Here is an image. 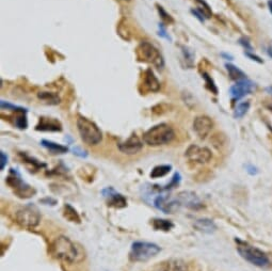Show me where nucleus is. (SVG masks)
<instances>
[{"mask_svg":"<svg viewBox=\"0 0 272 271\" xmlns=\"http://www.w3.org/2000/svg\"><path fill=\"white\" fill-rule=\"evenodd\" d=\"M62 129L61 124L53 120V118H46L42 117L40 124L37 126V131H42V132H60Z\"/></svg>","mask_w":272,"mask_h":271,"instance_id":"obj_16","label":"nucleus"},{"mask_svg":"<svg viewBox=\"0 0 272 271\" xmlns=\"http://www.w3.org/2000/svg\"><path fill=\"white\" fill-rule=\"evenodd\" d=\"M64 217L71 222H77V223L80 222V218L77 212H76L69 204L64 206Z\"/></svg>","mask_w":272,"mask_h":271,"instance_id":"obj_24","label":"nucleus"},{"mask_svg":"<svg viewBox=\"0 0 272 271\" xmlns=\"http://www.w3.org/2000/svg\"><path fill=\"white\" fill-rule=\"evenodd\" d=\"M144 86L152 92H157L160 89V82L152 70H147L144 74Z\"/></svg>","mask_w":272,"mask_h":271,"instance_id":"obj_17","label":"nucleus"},{"mask_svg":"<svg viewBox=\"0 0 272 271\" xmlns=\"http://www.w3.org/2000/svg\"><path fill=\"white\" fill-rule=\"evenodd\" d=\"M158 11H159V13H160V16L162 17V19H165V20H167V21H170V23H171V21H173V19H172V17L166 12V11L165 10H163V8L162 7H158Z\"/></svg>","mask_w":272,"mask_h":271,"instance_id":"obj_31","label":"nucleus"},{"mask_svg":"<svg viewBox=\"0 0 272 271\" xmlns=\"http://www.w3.org/2000/svg\"><path fill=\"white\" fill-rule=\"evenodd\" d=\"M73 150H74V154L78 155V156H80V157H85V156H86L85 152H84V150H81L79 147H75Z\"/></svg>","mask_w":272,"mask_h":271,"instance_id":"obj_34","label":"nucleus"},{"mask_svg":"<svg viewBox=\"0 0 272 271\" xmlns=\"http://www.w3.org/2000/svg\"><path fill=\"white\" fill-rule=\"evenodd\" d=\"M103 196L107 201L109 206H112L115 208H123L126 206L127 201L122 196V194L117 193L113 188H106L103 190Z\"/></svg>","mask_w":272,"mask_h":271,"instance_id":"obj_14","label":"nucleus"},{"mask_svg":"<svg viewBox=\"0 0 272 271\" xmlns=\"http://www.w3.org/2000/svg\"><path fill=\"white\" fill-rule=\"evenodd\" d=\"M203 77H204V79L206 80V83H207L208 88H209L215 94H217V93H218V90H217V88H216V85H215L213 79L209 77V76H208L207 74H204V75H203Z\"/></svg>","mask_w":272,"mask_h":271,"instance_id":"obj_29","label":"nucleus"},{"mask_svg":"<svg viewBox=\"0 0 272 271\" xmlns=\"http://www.w3.org/2000/svg\"><path fill=\"white\" fill-rule=\"evenodd\" d=\"M154 205L156 206V208H158L165 214H174L180 207L177 199H172L169 197H161V196L155 200Z\"/></svg>","mask_w":272,"mask_h":271,"instance_id":"obj_13","label":"nucleus"},{"mask_svg":"<svg viewBox=\"0 0 272 271\" xmlns=\"http://www.w3.org/2000/svg\"><path fill=\"white\" fill-rule=\"evenodd\" d=\"M237 244V250L238 253L241 255L243 258L246 261L250 262L251 264L257 266V267H267L270 264L269 257L265 252H263L259 249L251 246L248 243H245L243 240L236 239Z\"/></svg>","mask_w":272,"mask_h":271,"instance_id":"obj_3","label":"nucleus"},{"mask_svg":"<svg viewBox=\"0 0 272 271\" xmlns=\"http://www.w3.org/2000/svg\"><path fill=\"white\" fill-rule=\"evenodd\" d=\"M226 69H227V72H228V75L231 76V78L233 80H243V79H246V75L243 71L239 70L238 68L232 66V64H226Z\"/></svg>","mask_w":272,"mask_h":271,"instance_id":"obj_23","label":"nucleus"},{"mask_svg":"<svg viewBox=\"0 0 272 271\" xmlns=\"http://www.w3.org/2000/svg\"><path fill=\"white\" fill-rule=\"evenodd\" d=\"M174 136L173 128L166 123H161L149 128L143 135V141L149 146H159L171 142Z\"/></svg>","mask_w":272,"mask_h":271,"instance_id":"obj_2","label":"nucleus"},{"mask_svg":"<svg viewBox=\"0 0 272 271\" xmlns=\"http://www.w3.org/2000/svg\"><path fill=\"white\" fill-rule=\"evenodd\" d=\"M253 89H254V83L246 78V79L237 81V83L234 84L231 88L230 93L233 99L240 100L244 96L251 93Z\"/></svg>","mask_w":272,"mask_h":271,"instance_id":"obj_11","label":"nucleus"},{"mask_svg":"<svg viewBox=\"0 0 272 271\" xmlns=\"http://www.w3.org/2000/svg\"><path fill=\"white\" fill-rule=\"evenodd\" d=\"M191 13H192L195 17L199 18L201 21H204L205 18H207V16H206L205 13L203 12L202 10H200V9H193V10H191Z\"/></svg>","mask_w":272,"mask_h":271,"instance_id":"obj_30","label":"nucleus"},{"mask_svg":"<svg viewBox=\"0 0 272 271\" xmlns=\"http://www.w3.org/2000/svg\"><path fill=\"white\" fill-rule=\"evenodd\" d=\"M77 127L82 141L88 145H96L102 141L101 129L88 118L80 116L77 120Z\"/></svg>","mask_w":272,"mask_h":271,"instance_id":"obj_4","label":"nucleus"},{"mask_svg":"<svg viewBox=\"0 0 272 271\" xmlns=\"http://www.w3.org/2000/svg\"><path fill=\"white\" fill-rule=\"evenodd\" d=\"M142 146H143L142 141H141L136 135H133L126 141H124V142L119 143L118 149L126 155H135L142 149Z\"/></svg>","mask_w":272,"mask_h":271,"instance_id":"obj_12","label":"nucleus"},{"mask_svg":"<svg viewBox=\"0 0 272 271\" xmlns=\"http://www.w3.org/2000/svg\"><path fill=\"white\" fill-rule=\"evenodd\" d=\"M171 169H172V167L169 165H162V166L155 167L150 172V177L152 178H159V177L166 176L168 173L171 171Z\"/></svg>","mask_w":272,"mask_h":271,"instance_id":"obj_22","label":"nucleus"},{"mask_svg":"<svg viewBox=\"0 0 272 271\" xmlns=\"http://www.w3.org/2000/svg\"><path fill=\"white\" fill-rule=\"evenodd\" d=\"M162 271H187L188 267L183 259H170V261L163 263L161 267Z\"/></svg>","mask_w":272,"mask_h":271,"instance_id":"obj_18","label":"nucleus"},{"mask_svg":"<svg viewBox=\"0 0 272 271\" xmlns=\"http://www.w3.org/2000/svg\"><path fill=\"white\" fill-rule=\"evenodd\" d=\"M2 109H12L15 111H26V109H23V108L14 106L10 103H6L5 101H2Z\"/></svg>","mask_w":272,"mask_h":271,"instance_id":"obj_28","label":"nucleus"},{"mask_svg":"<svg viewBox=\"0 0 272 271\" xmlns=\"http://www.w3.org/2000/svg\"><path fill=\"white\" fill-rule=\"evenodd\" d=\"M159 36L162 37V38H167V39H169V37L167 36L166 28H165V26H163V24H159Z\"/></svg>","mask_w":272,"mask_h":271,"instance_id":"obj_33","label":"nucleus"},{"mask_svg":"<svg viewBox=\"0 0 272 271\" xmlns=\"http://www.w3.org/2000/svg\"><path fill=\"white\" fill-rule=\"evenodd\" d=\"M213 128V121L208 116H198L193 122V129L197 135L204 139L208 136Z\"/></svg>","mask_w":272,"mask_h":271,"instance_id":"obj_15","label":"nucleus"},{"mask_svg":"<svg viewBox=\"0 0 272 271\" xmlns=\"http://www.w3.org/2000/svg\"><path fill=\"white\" fill-rule=\"evenodd\" d=\"M240 44H241L246 49L251 50V45H250V43H249V41H248L247 39H241V40H240Z\"/></svg>","mask_w":272,"mask_h":271,"instance_id":"obj_35","label":"nucleus"},{"mask_svg":"<svg viewBox=\"0 0 272 271\" xmlns=\"http://www.w3.org/2000/svg\"><path fill=\"white\" fill-rule=\"evenodd\" d=\"M39 97L41 100L45 101L49 104H58L59 103V97L57 95H54L52 93H46V92H43L41 94H39Z\"/></svg>","mask_w":272,"mask_h":271,"instance_id":"obj_26","label":"nucleus"},{"mask_svg":"<svg viewBox=\"0 0 272 271\" xmlns=\"http://www.w3.org/2000/svg\"><path fill=\"white\" fill-rule=\"evenodd\" d=\"M152 224H153V227L156 231H163V232L170 231L174 226V224L170 220H165V219H154Z\"/></svg>","mask_w":272,"mask_h":271,"instance_id":"obj_21","label":"nucleus"},{"mask_svg":"<svg viewBox=\"0 0 272 271\" xmlns=\"http://www.w3.org/2000/svg\"><path fill=\"white\" fill-rule=\"evenodd\" d=\"M186 156L190 161L195 162V164H207L211 159V152L206 147L190 145L186 150Z\"/></svg>","mask_w":272,"mask_h":271,"instance_id":"obj_9","label":"nucleus"},{"mask_svg":"<svg viewBox=\"0 0 272 271\" xmlns=\"http://www.w3.org/2000/svg\"><path fill=\"white\" fill-rule=\"evenodd\" d=\"M137 57L140 61L153 64L158 70H162L165 67V60H163L160 51L148 42L140 43L137 48Z\"/></svg>","mask_w":272,"mask_h":271,"instance_id":"obj_6","label":"nucleus"},{"mask_svg":"<svg viewBox=\"0 0 272 271\" xmlns=\"http://www.w3.org/2000/svg\"><path fill=\"white\" fill-rule=\"evenodd\" d=\"M42 145L46 147L51 154H64L67 153L69 150V148L64 145L58 144V143H54L52 141H48V140H42Z\"/></svg>","mask_w":272,"mask_h":271,"instance_id":"obj_20","label":"nucleus"},{"mask_svg":"<svg viewBox=\"0 0 272 271\" xmlns=\"http://www.w3.org/2000/svg\"><path fill=\"white\" fill-rule=\"evenodd\" d=\"M249 108H250V103L249 102H245V103H241V104H239L237 107H236V109L234 111V116L236 118H240L243 117L249 110Z\"/></svg>","mask_w":272,"mask_h":271,"instance_id":"obj_25","label":"nucleus"},{"mask_svg":"<svg viewBox=\"0 0 272 271\" xmlns=\"http://www.w3.org/2000/svg\"><path fill=\"white\" fill-rule=\"evenodd\" d=\"M0 170H4L7 162H8V156L4 153V152H0Z\"/></svg>","mask_w":272,"mask_h":271,"instance_id":"obj_32","label":"nucleus"},{"mask_svg":"<svg viewBox=\"0 0 272 271\" xmlns=\"http://www.w3.org/2000/svg\"><path fill=\"white\" fill-rule=\"evenodd\" d=\"M15 125H16L18 128H20V129H25V128H27V117H26V115L21 114V115L17 116V117L15 118Z\"/></svg>","mask_w":272,"mask_h":271,"instance_id":"obj_27","label":"nucleus"},{"mask_svg":"<svg viewBox=\"0 0 272 271\" xmlns=\"http://www.w3.org/2000/svg\"><path fill=\"white\" fill-rule=\"evenodd\" d=\"M268 7H269L270 12L272 13V0H269V2H268Z\"/></svg>","mask_w":272,"mask_h":271,"instance_id":"obj_37","label":"nucleus"},{"mask_svg":"<svg viewBox=\"0 0 272 271\" xmlns=\"http://www.w3.org/2000/svg\"><path fill=\"white\" fill-rule=\"evenodd\" d=\"M16 222L26 229H35L41 221V215L36 206L28 205L16 213Z\"/></svg>","mask_w":272,"mask_h":271,"instance_id":"obj_7","label":"nucleus"},{"mask_svg":"<svg viewBox=\"0 0 272 271\" xmlns=\"http://www.w3.org/2000/svg\"><path fill=\"white\" fill-rule=\"evenodd\" d=\"M160 252V247L146 242H136L129 252V258L133 262H146Z\"/></svg>","mask_w":272,"mask_h":271,"instance_id":"obj_5","label":"nucleus"},{"mask_svg":"<svg viewBox=\"0 0 272 271\" xmlns=\"http://www.w3.org/2000/svg\"><path fill=\"white\" fill-rule=\"evenodd\" d=\"M180 206L190 209H200L203 207V203L200 198L191 191H183L176 197Z\"/></svg>","mask_w":272,"mask_h":271,"instance_id":"obj_10","label":"nucleus"},{"mask_svg":"<svg viewBox=\"0 0 272 271\" xmlns=\"http://www.w3.org/2000/svg\"><path fill=\"white\" fill-rule=\"evenodd\" d=\"M246 56L250 57L252 60H255V61H257V62H259V63H262V62H263V61L260 60L257 56H254V55H252V53H250V52H246Z\"/></svg>","mask_w":272,"mask_h":271,"instance_id":"obj_36","label":"nucleus"},{"mask_svg":"<svg viewBox=\"0 0 272 271\" xmlns=\"http://www.w3.org/2000/svg\"><path fill=\"white\" fill-rule=\"evenodd\" d=\"M194 227L200 232L204 233H214L217 230V226L214 221L209 219H200L194 223Z\"/></svg>","mask_w":272,"mask_h":271,"instance_id":"obj_19","label":"nucleus"},{"mask_svg":"<svg viewBox=\"0 0 272 271\" xmlns=\"http://www.w3.org/2000/svg\"><path fill=\"white\" fill-rule=\"evenodd\" d=\"M7 183L14 189L15 193L20 198H30L36 193V190L32 189L31 186L21 179L19 173L13 169H11L10 171Z\"/></svg>","mask_w":272,"mask_h":271,"instance_id":"obj_8","label":"nucleus"},{"mask_svg":"<svg viewBox=\"0 0 272 271\" xmlns=\"http://www.w3.org/2000/svg\"><path fill=\"white\" fill-rule=\"evenodd\" d=\"M50 251L54 257L68 263H79L84 258L82 249L65 236H60L54 239Z\"/></svg>","mask_w":272,"mask_h":271,"instance_id":"obj_1","label":"nucleus"}]
</instances>
